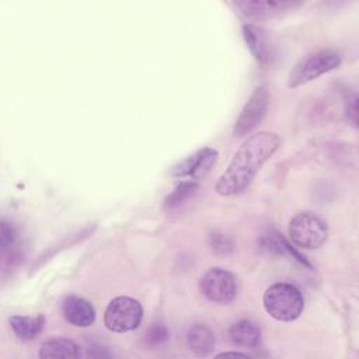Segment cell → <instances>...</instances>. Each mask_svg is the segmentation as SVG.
Segmentation results:
<instances>
[{"mask_svg":"<svg viewBox=\"0 0 359 359\" xmlns=\"http://www.w3.org/2000/svg\"><path fill=\"white\" fill-rule=\"evenodd\" d=\"M300 1H285V0H240L236 1V6L241 13L250 18H269L278 15L283 11L294 8Z\"/></svg>","mask_w":359,"mask_h":359,"instance_id":"9","label":"cell"},{"mask_svg":"<svg viewBox=\"0 0 359 359\" xmlns=\"http://www.w3.org/2000/svg\"><path fill=\"white\" fill-rule=\"evenodd\" d=\"M195 188H196V181H194V180H187V181L180 182V185L165 198L164 206L165 208L178 206L195 191Z\"/></svg>","mask_w":359,"mask_h":359,"instance_id":"17","label":"cell"},{"mask_svg":"<svg viewBox=\"0 0 359 359\" xmlns=\"http://www.w3.org/2000/svg\"><path fill=\"white\" fill-rule=\"evenodd\" d=\"M10 325L14 331V334L22 339V341H31L35 339L43 325H45V318L43 316H13L10 318Z\"/></svg>","mask_w":359,"mask_h":359,"instance_id":"14","label":"cell"},{"mask_svg":"<svg viewBox=\"0 0 359 359\" xmlns=\"http://www.w3.org/2000/svg\"><path fill=\"white\" fill-rule=\"evenodd\" d=\"M268 100H269L268 91L264 86L255 88V91L251 94V97L243 107L236 121V125L233 129L236 136L238 137L245 136L261 123L268 109Z\"/></svg>","mask_w":359,"mask_h":359,"instance_id":"7","label":"cell"},{"mask_svg":"<svg viewBox=\"0 0 359 359\" xmlns=\"http://www.w3.org/2000/svg\"><path fill=\"white\" fill-rule=\"evenodd\" d=\"M289 237L297 247L303 250H314L325 243L328 237V224L314 212H299L289 223Z\"/></svg>","mask_w":359,"mask_h":359,"instance_id":"3","label":"cell"},{"mask_svg":"<svg viewBox=\"0 0 359 359\" xmlns=\"http://www.w3.org/2000/svg\"><path fill=\"white\" fill-rule=\"evenodd\" d=\"M229 335L231 342L237 346L255 348L261 339V330L254 321L243 318L230 327Z\"/></svg>","mask_w":359,"mask_h":359,"instance_id":"13","label":"cell"},{"mask_svg":"<svg viewBox=\"0 0 359 359\" xmlns=\"http://www.w3.org/2000/svg\"><path fill=\"white\" fill-rule=\"evenodd\" d=\"M80 346L67 338H55L42 344L39 358H77Z\"/></svg>","mask_w":359,"mask_h":359,"instance_id":"15","label":"cell"},{"mask_svg":"<svg viewBox=\"0 0 359 359\" xmlns=\"http://www.w3.org/2000/svg\"><path fill=\"white\" fill-rule=\"evenodd\" d=\"M167 337H168V334H167V330L164 328V325H161V324H154V325L150 328L149 334H147V341H149L150 344L156 345V344H160V342L165 341Z\"/></svg>","mask_w":359,"mask_h":359,"instance_id":"19","label":"cell"},{"mask_svg":"<svg viewBox=\"0 0 359 359\" xmlns=\"http://www.w3.org/2000/svg\"><path fill=\"white\" fill-rule=\"evenodd\" d=\"M261 247H262L264 250H266L268 252H272V254H285V252H286V254L294 257L299 262H302V264L310 266L309 262H307L296 250H293V248L290 247V244H289L280 234H278V233H269V234L264 236V237L261 238Z\"/></svg>","mask_w":359,"mask_h":359,"instance_id":"16","label":"cell"},{"mask_svg":"<svg viewBox=\"0 0 359 359\" xmlns=\"http://www.w3.org/2000/svg\"><path fill=\"white\" fill-rule=\"evenodd\" d=\"M341 65V56L334 50H318L307 55L299 60L290 70L287 77V86L294 88L304 83H309L321 74L334 70Z\"/></svg>","mask_w":359,"mask_h":359,"instance_id":"4","label":"cell"},{"mask_svg":"<svg viewBox=\"0 0 359 359\" xmlns=\"http://www.w3.org/2000/svg\"><path fill=\"white\" fill-rule=\"evenodd\" d=\"M264 307L278 321H293L303 313L304 299L294 285L278 282L265 290Z\"/></svg>","mask_w":359,"mask_h":359,"instance_id":"2","label":"cell"},{"mask_svg":"<svg viewBox=\"0 0 359 359\" xmlns=\"http://www.w3.org/2000/svg\"><path fill=\"white\" fill-rule=\"evenodd\" d=\"M279 146L280 139L275 132L261 130L248 136L233 156L224 172L219 177L215 185L216 192L223 196L243 192Z\"/></svg>","mask_w":359,"mask_h":359,"instance_id":"1","label":"cell"},{"mask_svg":"<svg viewBox=\"0 0 359 359\" xmlns=\"http://www.w3.org/2000/svg\"><path fill=\"white\" fill-rule=\"evenodd\" d=\"M188 349L199 356H205L215 349V335L203 324H194L185 334Z\"/></svg>","mask_w":359,"mask_h":359,"instance_id":"12","label":"cell"},{"mask_svg":"<svg viewBox=\"0 0 359 359\" xmlns=\"http://www.w3.org/2000/svg\"><path fill=\"white\" fill-rule=\"evenodd\" d=\"M15 240V231L13 229V226L10 223H7L6 220L1 222V237H0V244H1V250L7 251Z\"/></svg>","mask_w":359,"mask_h":359,"instance_id":"18","label":"cell"},{"mask_svg":"<svg viewBox=\"0 0 359 359\" xmlns=\"http://www.w3.org/2000/svg\"><path fill=\"white\" fill-rule=\"evenodd\" d=\"M143 317L142 304L129 296L112 299L104 313V324L109 331L128 332L139 327Z\"/></svg>","mask_w":359,"mask_h":359,"instance_id":"5","label":"cell"},{"mask_svg":"<svg viewBox=\"0 0 359 359\" xmlns=\"http://www.w3.org/2000/svg\"><path fill=\"white\" fill-rule=\"evenodd\" d=\"M243 36L250 50L255 56V59L261 63H269L272 57L271 45L266 36V32L252 24H247L243 27Z\"/></svg>","mask_w":359,"mask_h":359,"instance_id":"11","label":"cell"},{"mask_svg":"<svg viewBox=\"0 0 359 359\" xmlns=\"http://www.w3.org/2000/svg\"><path fill=\"white\" fill-rule=\"evenodd\" d=\"M217 160V150L205 147L192 156H188L170 171L174 177H189L194 181L203 178Z\"/></svg>","mask_w":359,"mask_h":359,"instance_id":"8","label":"cell"},{"mask_svg":"<svg viewBox=\"0 0 359 359\" xmlns=\"http://www.w3.org/2000/svg\"><path fill=\"white\" fill-rule=\"evenodd\" d=\"M63 317L74 327H90L95 320L93 304L79 296H67L62 303Z\"/></svg>","mask_w":359,"mask_h":359,"instance_id":"10","label":"cell"},{"mask_svg":"<svg viewBox=\"0 0 359 359\" xmlns=\"http://www.w3.org/2000/svg\"><path fill=\"white\" fill-rule=\"evenodd\" d=\"M199 289L208 300L226 304L237 294V280L231 272L223 268H210L202 275Z\"/></svg>","mask_w":359,"mask_h":359,"instance_id":"6","label":"cell"},{"mask_svg":"<svg viewBox=\"0 0 359 359\" xmlns=\"http://www.w3.org/2000/svg\"><path fill=\"white\" fill-rule=\"evenodd\" d=\"M348 102L351 104V108L346 107V119L351 121L353 126H356V95H353Z\"/></svg>","mask_w":359,"mask_h":359,"instance_id":"21","label":"cell"},{"mask_svg":"<svg viewBox=\"0 0 359 359\" xmlns=\"http://www.w3.org/2000/svg\"><path fill=\"white\" fill-rule=\"evenodd\" d=\"M212 245L219 252H227L231 250V241L227 237L220 234L212 236Z\"/></svg>","mask_w":359,"mask_h":359,"instance_id":"20","label":"cell"},{"mask_svg":"<svg viewBox=\"0 0 359 359\" xmlns=\"http://www.w3.org/2000/svg\"><path fill=\"white\" fill-rule=\"evenodd\" d=\"M226 356H241V358H248L247 353L244 352H223V353H219L217 358H226Z\"/></svg>","mask_w":359,"mask_h":359,"instance_id":"22","label":"cell"}]
</instances>
